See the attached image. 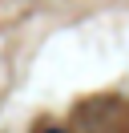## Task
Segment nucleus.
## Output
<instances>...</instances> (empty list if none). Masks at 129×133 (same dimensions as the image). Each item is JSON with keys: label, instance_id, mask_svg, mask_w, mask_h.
<instances>
[{"label": "nucleus", "instance_id": "f257e3e1", "mask_svg": "<svg viewBox=\"0 0 129 133\" xmlns=\"http://www.w3.org/2000/svg\"><path fill=\"white\" fill-rule=\"evenodd\" d=\"M48 133H64V129H48Z\"/></svg>", "mask_w": 129, "mask_h": 133}]
</instances>
